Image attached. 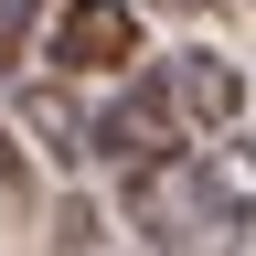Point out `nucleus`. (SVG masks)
<instances>
[{
	"instance_id": "obj_1",
	"label": "nucleus",
	"mask_w": 256,
	"mask_h": 256,
	"mask_svg": "<svg viewBox=\"0 0 256 256\" xmlns=\"http://www.w3.org/2000/svg\"><path fill=\"white\" fill-rule=\"evenodd\" d=\"M128 214H139V235L160 256H224L246 235V214L214 192L203 150H192V160H160V171H128Z\"/></svg>"
},
{
	"instance_id": "obj_2",
	"label": "nucleus",
	"mask_w": 256,
	"mask_h": 256,
	"mask_svg": "<svg viewBox=\"0 0 256 256\" xmlns=\"http://www.w3.org/2000/svg\"><path fill=\"white\" fill-rule=\"evenodd\" d=\"M139 75L171 96V118L192 128V150H203V139H224V128L246 118V75H235L224 54H203V43H182L171 64H139Z\"/></svg>"
},
{
	"instance_id": "obj_3",
	"label": "nucleus",
	"mask_w": 256,
	"mask_h": 256,
	"mask_svg": "<svg viewBox=\"0 0 256 256\" xmlns=\"http://www.w3.org/2000/svg\"><path fill=\"white\" fill-rule=\"evenodd\" d=\"M96 160H128V171H160V160H192V128L171 118V96L150 75L118 96V107H96Z\"/></svg>"
},
{
	"instance_id": "obj_4",
	"label": "nucleus",
	"mask_w": 256,
	"mask_h": 256,
	"mask_svg": "<svg viewBox=\"0 0 256 256\" xmlns=\"http://www.w3.org/2000/svg\"><path fill=\"white\" fill-rule=\"evenodd\" d=\"M54 64L64 75H118V64H139V0H64L54 11Z\"/></svg>"
},
{
	"instance_id": "obj_5",
	"label": "nucleus",
	"mask_w": 256,
	"mask_h": 256,
	"mask_svg": "<svg viewBox=\"0 0 256 256\" xmlns=\"http://www.w3.org/2000/svg\"><path fill=\"white\" fill-rule=\"evenodd\" d=\"M22 118H32V139H54V160H75V171L96 160V118L75 107V86H32Z\"/></svg>"
},
{
	"instance_id": "obj_6",
	"label": "nucleus",
	"mask_w": 256,
	"mask_h": 256,
	"mask_svg": "<svg viewBox=\"0 0 256 256\" xmlns=\"http://www.w3.org/2000/svg\"><path fill=\"white\" fill-rule=\"evenodd\" d=\"M43 11H54V0H0V75L32 54V22H43Z\"/></svg>"
},
{
	"instance_id": "obj_7",
	"label": "nucleus",
	"mask_w": 256,
	"mask_h": 256,
	"mask_svg": "<svg viewBox=\"0 0 256 256\" xmlns=\"http://www.w3.org/2000/svg\"><path fill=\"white\" fill-rule=\"evenodd\" d=\"M54 246H64V256H86V246H96V203H86V192L54 214Z\"/></svg>"
},
{
	"instance_id": "obj_8",
	"label": "nucleus",
	"mask_w": 256,
	"mask_h": 256,
	"mask_svg": "<svg viewBox=\"0 0 256 256\" xmlns=\"http://www.w3.org/2000/svg\"><path fill=\"white\" fill-rule=\"evenodd\" d=\"M0 192H22V150L11 139H0Z\"/></svg>"
},
{
	"instance_id": "obj_9",
	"label": "nucleus",
	"mask_w": 256,
	"mask_h": 256,
	"mask_svg": "<svg viewBox=\"0 0 256 256\" xmlns=\"http://www.w3.org/2000/svg\"><path fill=\"white\" fill-rule=\"evenodd\" d=\"M160 11H182V22H192V11H214V0H160Z\"/></svg>"
}]
</instances>
